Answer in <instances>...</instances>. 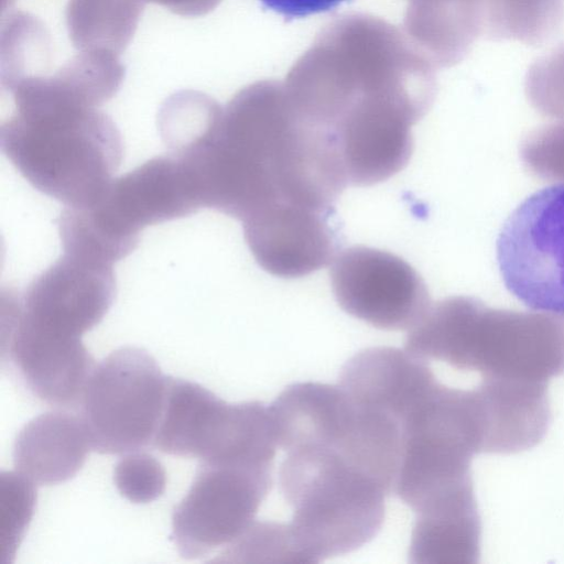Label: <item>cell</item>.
<instances>
[{
	"instance_id": "3957f363",
	"label": "cell",
	"mask_w": 564,
	"mask_h": 564,
	"mask_svg": "<svg viewBox=\"0 0 564 564\" xmlns=\"http://www.w3.org/2000/svg\"><path fill=\"white\" fill-rule=\"evenodd\" d=\"M404 349L479 381L546 383L564 375V316L494 308L470 296L430 306Z\"/></svg>"
},
{
	"instance_id": "83f0119b",
	"label": "cell",
	"mask_w": 564,
	"mask_h": 564,
	"mask_svg": "<svg viewBox=\"0 0 564 564\" xmlns=\"http://www.w3.org/2000/svg\"><path fill=\"white\" fill-rule=\"evenodd\" d=\"M160 4L175 14L198 17L213 11L221 0H145Z\"/></svg>"
},
{
	"instance_id": "8fae6325",
	"label": "cell",
	"mask_w": 564,
	"mask_h": 564,
	"mask_svg": "<svg viewBox=\"0 0 564 564\" xmlns=\"http://www.w3.org/2000/svg\"><path fill=\"white\" fill-rule=\"evenodd\" d=\"M329 276L338 305L380 329H411L431 306L421 275L384 250L349 247L333 259Z\"/></svg>"
},
{
	"instance_id": "ba28073f",
	"label": "cell",
	"mask_w": 564,
	"mask_h": 564,
	"mask_svg": "<svg viewBox=\"0 0 564 564\" xmlns=\"http://www.w3.org/2000/svg\"><path fill=\"white\" fill-rule=\"evenodd\" d=\"M496 250L512 295L532 310L564 316V183L519 204L505 221Z\"/></svg>"
},
{
	"instance_id": "7a4b0ae2",
	"label": "cell",
	"mask_w": 564,
	"mask_h": 564,
	"mask_svg": "<svg viewBox=\"0 0 564 564\" xmlns=\"http://www.w3.org/2000/svg\"><path fill=\"white\" fill-rule=\"evenodd\" d=\"M282 83L294 112L334 139L369 121L415 124L437 90L435 66L404 31L365 13L325 26Z\"/></svg>"
},
{
	"instance_id": "2e32d148",
	"label": "cell",
	"mask_w": 564,
	"mask_h": 564,
	"mask_svg": "<svg viewBox=\"0 0 564 564\" xmlns=\"http://www.w3.org/2000/svg\"><path fill=\"white\" fill-rule=\"evenodd\" d=\"M145 0H69L65 18L77 50L119 55L131 41Z\"/></svg>"
},
{
	"instance_id": "f1b7e54d",
	"label": "cell",
	"mask_w": 564,
	"mask_h": 564,
	"mask_svg": "<svg viewBox=\"0 0 564 564\" xmlns=\"http://www.w3.org/2000/svg\"><path fill=\"white\" fill-rule=\"evenodd\" d=\"M13 0H2V8L4 9L6 6L10 4Z\"/></svg>"
},
{
	"instance_id": "484cf974",
	"label": "cell",
	"mask_w": 564,
	"mask_h": 564,
	"mask_svg": "<svg viewBox=\"0 0 564 564\" xmlns=\"http://www.w3.org/2000/svg\"><path fill=\"white\" fill-rule=\"evenodd\" d=\"M2 561L12 555L33 511L35 492L31 481L18 473L1 475Z\"/></svg>"
},
{
	"instance_id": "d4e9b609",
	"label": "cell",
	"mask_w": 564,
	"mask_h": 564,
	"mask_svg": "<svg viewBox=\"0 0 564 564\" xmlns=\"http://www.w3.org/2000/svg\"><path fill=\"white\" fill-rule=\"evenodd\" d=\"M113 480L126 499L134 503H148L164 492L166 473L155 457L135 451L127 453L118 460Z\"/></svg>"
},
{
	"instance_id": "e0dca14e",
	"label": "cell",
	"mask_w": 564,
	"mask_h": 564,
	"mask_svg": "<svg viewBox=\"0 0 564 564\" xmlns=\"http://www.w3.org/2000/svg\"><path fill=\"white\" fill-rule=\"evenodd\" d=\"M219 401L213 392L195 382L167 377L153 446L165 454L196 457L205 425Z\"/></svg>"
},
{
	"instance_id": "8992f818",
	"label": "cell",
	"mask_w": 564,
	"mask_h": 564,
	"mask_svg": "<svg viewBox=\"0 0 564 564\" xmlns=\"http://www.w3.org/2000/svg\"><path fill=\"white\" fill-rule=\"evenodd\" d=\"M199 208L186 167L167 152L113 178L91 205L66 207L57 227L65 253L112 265L135 249L145 227Z\"/></svg>"
},
{
	"instance_id": "4316f807",
	"label": "cell",
	"mask_w": 564,
	"mask_h": 564,
	"mask_svg": "<svg viewBox=\"0 0 564 564\" xmlns=\"http://www.w3.org/2000/svg\"><path fill=\"white\" fill-rule=\"evenodd\" d=\"M262 4L285 19L303 18L329 11L345 0H260Z\"/></svg>"
},
{
	"instance_id": "52a82bcc",
	"label": "cell",
	"mask_w": 564,
	"mask_h": 564,
	"mask_svg": "<svg viewBox=\"0 0 564 564\" xmlns=\"http://www.w3.org/2000/svg\"><path fill=\"white\" fill-rule=\"evenodd\" d=\"M167 377L144 349L122 347L96 365L80 400L91 448L127 454L153 442Z\"/></svg>"
},
{
	"instance_id": "cb8c5ba5",
	"label": "cell",
	"mask_w": 564,
	"mask_h": 564,
	"mask_svg": "<svg viewBox=\"0 0 564 564\" xmlns=\"http://www.w3.org/2000/svg\"><path fill=\"white\" fill-rule=\"evenodd\" d=\"M520 159L533 176L564 182V118L531 131L520 144Z\"/></svg>"
},
{
	"instance_id": "ac0fdd59",
	"label": "cell",
	"mask_w": 564,
	"mask_h": 564,
	"mask_svg": "<svg viewBox=\"0 0 564 564\" xmlns=\"http://www.w3.org/2000/svg\"><path fill=\"white\" fill-rule=\"evenodd\" d=\"M481 36L541 45L560 30L564 0H474Z\"/></svg>"
},
{
	"instance_id": "277c9868",
	"label": "cell",
	"mask_w": 564,
	"mask_h": 564,
	"mask_svg": "<svg viewBox=\"0 0 564 564\" xmlns=\"http://www.w3.org/2000/svg\"><path fill=\"white\" fill-rule=\"evenodd\" d=\"M1 122L3 154L41 193L65 207L91 205L122 160L115 122L96 107L44 98L14 99Z\"/></svg>"
},
{
	"instance_id": "603a6c76",
	"label": "cell",
	"mask_w": 564,
	"mask_h": 564,
	"mask_svg": "<svg viewBox=\"0 0 564 564\" xmlns=\"http://www.w3.org/2000/svg\"><path fill=\"white\" fill-rule=\"evenodd\" d=\"M524 88L539 113L554 120L564 118V42L530 66Z\"/></svg>"
},
{
	"instance_id": "7402d4cb",
	"label": "cell",
	"mask_w": 564,
	"mask_h": 564,
	"mask_svg": "<svg viewBox=\"0 0 564 564\" xmlns=\"http://www.w3.org/2000/svg\"><path fill=\"white\" fill-rule=\"evenodd\" d=\"M223 555L243 562L300 563L288 523L276 521H254Z\"/></svg>"
},
{
	"instance_id": "ffe728a7",
	"label": "cell",
	"mask_w": 564,
	"mask_h": 564,
	"mask_svg": "<svg viewBox=\"0 0 564 564\" xmlns=\"http://www.w3.org/2000/svg\"><path fill=\"white\" fill-rule=\"evenodd\" d=\"M50 53L48 34L37 19L22 12L10 14L1 33V86L41 75Z\"/></svg>"
},
{
	"instance_id": "d6986e66",
	"label": "cell",
	"mask_w": 564,
	"mask_h": 564,
	"mask_svg": "<svg viewBox=\"0 0 564 564\" xmlns=\"http://www.w3.org/2000/svg\"><path fill=\"white\" fill-rule=\"evenodd\" d=\"M118 56L102 50L80 51L53 74L30 78L52 95L98 108L116 95L123 80Z\"/></svg>"
},
{
	"instance_id": "9a60e30c",
	"label": "cell",
	"mask_w": 564,
	"mask_h": 564,
	"mask_svg": "<svg viewBox=\"0 0 564 564\" xmlns=\"http://www.w3.org/2000/svg\"><path fill=\"white\" fill-rule=\"evenodd\" d=\"M91 448L80 416L65 411L43 413L28 422L13 445L14 471L35 486L73 478Z\"/></svg>"
},
{
	"instance_id": "6da1fadb",
	"label": "cell",
	"mask_w": 564,
	"mask_h": 564,
	"mask_svg": "<svg viewBox=\"0 0 564 564\" xmlns=\"http://www.w3.org/2000/svg\"><path fill=\"white\" fill-rule=\"evenodd\" d=\"M191 160L205 207L241 223L275 205L321 210L332 195L323 141L294 113L279 80L240 89Z\"/></svg>"
},
{
	"instance_id": "7c38bea8",
	"label": "cell",
	"mask_w": 564,
	"mask_h": 564,
	"mask_svg": "<svg viewBox=\"0 0 564 564\" xmlns=\"http://www.w3.org/2000/svg\"><path fill=\"white\" fill-rule=\"evenodd\" d=\"M330 215L276 205L242 223L246 242L257 263L281 278H301L333 261L337 242Z\"/></svg>"
},
{
	"instance_id": "30bf717a",
	"label": "cell",
	"mask_w": 564,
	"mask_h": 564,
	"mask_svg": "<svg viewBox=\"0 0 564 564\" xmlns=\"http://www.w3.org/2000/svg\"><path fill=\"white\" fill-rule=\"evenodd\" d=\"M272 468L200 463L172 516L180 554L198 558L239 539L271 490Z\"/></svg>"
},
{
	"instance_id": "4fadbf2b",
	"label": "cell",
	"mask_w": 564,
	"mask_h": 564,
	"mask_svg": "<svg viewBox=\"0 0 564 564\" xmlns=\"http://www.w3.org/2000/svg\"><path fill=\"white\" fill-rule=\"evenodd\" d=\"M438 381L430 362L405 349L371 347L344 365L338 384L356 401L390 415L402 425Z\"/></svg>"
},
{
	"instance_id": "9c48e42d",
	"label": "cell",
	"mask_w": 564,
	"mask_h": 564,
	"mask_svg": "<svg viewBox=\"0 0 564 564\" xmlns=\"http://www.w3.org/2000/svg\"><path fill=\"white\" fill-rule=\"evenodd\" d=\"M116 294L112 265L63 253L18 294L2 300V323L57 339H80Z\"/></svg>"
},
{
	"instance_id": "44dd1931",
	"label": "cell",
	"mask_w": 564,
	"mask_h": 564,
	"mask_svg": "<svg viewBox=\"0 0 564 564\" xmlns=\"http://www.w3.org/2000/svg\"><path fill=\"white\" fill-rule=\"evenodd\" d=\"M221 106L195 90L170 96L158 113V127L169 152H178L198 141L220 113Z\"/></svg>"
},
{
	"instance_id": "5bb4252c",
	"label": "cell",
	"mask_w": 564,
	"mask_h": 564,
	"mask_svg": "<svg viewBox=\"0 0 564 564\" xmlns=\"http://www.w3.org/2000/svg\"><path fill=\"white\" fill-rule=\"evenodd\" d=\"M2 354L37 399L58 408L80 404L96 367L80 339H55L10 326H2Z\"/></svg>"
},
{
	"instance_id": "5b68a950",
	"label": "cell",
	"mask_w": 564,
	"mask_h": 564,
	"mask_svg": "<svg viewBox=\"0 0 564 564\" xmlns=\"http://www.w3.org/2000/svg\"><path fill=\"white\" fill-rule=\"evenodd\" d=\"M279 484L300 563L358 550L380 531L390 491L341 448L307 442L284 448Z\"/></svg>"
}]
</instances>
